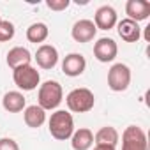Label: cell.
Returning <instances> with one entry per match:
<instances>
[{
	"instance_id": "cell-4",
	"label": "cell",
	"mask_w": 150,
	"mask_h": 150,
	"mask_svg": "<svg viewBox=\"0 0 150 150\" xmlns=\"http://www.w3.org/2000/svg\"><path fill=\"white\" fill-rule=\"evenodd\" d=\"M13 80H14L18 88L30 92V90H35L37 85L41 83V74L32 65H21V67L13 71Z\"/></svg>"
},
{
	"instance_id": "cell-16",
	"label": "cell",
	"mask_w": 150,
	"mask_h": 150,
	"mask_svg": "<svg viewBox=\"0 0 150 150\" xmlns=\"http://www.w3.org/2000/svg\"><path fill=\"white\" fill-rule=\"evenodd\" d=\"M23 118H25V124L32 129H37L41 127L44 122H46V111L37 106V104H32V106H27L25 111H23Z\"/></svg>"
},
{
	"instance_id": "cell-18",
	"label": "cell",
	"mask_w": 150,
	"mask_h": 150,
	"mask_svg": "<svg viewBox=\"0 0 150 150\" xmlns=\"http://www.w3.org/2000/svg\"><path fill=\"white\" fill-rule=\"evenodd\" d=\"M118 131L111 125H104L96 132V145H110V146H117L118 143Z\"/></svg>"
},
{
	"instance_id": "cell-22",
	"label": "cell",
	"mask_w": 150,
	"mask_h": 150,
	"mask_svg": "<svg viewBox=\"0 0 150 150\" xmlns=\"http://www.w3.org/2000/svg\"><path fill=\"white\" fill-rule=\"evenodd\" d=\"M0 150H20V145L13 138H2L0 139Z\"/></svg>"
},
{
	"instance_id": "cell-6",
	"label": "cell",
	"mask_w": 150,
	"mask_h": 150,
	"mask_svg": "<svg viewBox=\"0 0 150 150\" xmlns=\"http://www.w3.org/2000/svg\"><path fill=\"white\" fill-rule=\"evenodd\" d=\"M122 150H148L146 134L138 125H129L122 132Z\"/></svg>"
},
{
	"instance_id": "cell-3",
	"label": "cell",
	"mask_w": 150,
	"mask_h": 150,
	"mask_svg": "<svg viewBox=\"0 0 150 150\" xmlns=\"http://www.w3.org/2000/svg\"><path fill=\"white\" fill-rule=\"evenodd\" d=\"M65 103H67V108L74 113H87L94 108L96 97H94V92L88 88H74L67 94Z\"/></svg>"
},
{
	"instance_id": "cell-17",
	"label": "cell",
	"mask_w": 150,
	"mask_h": 150,
	"mask_svg": "<svg viewBox=\"0 0 150 150\" xmlns=\"http://www.w3.org/2000/svg\"><path fill=\"white\" fill-rule=\"evenodd\" d=\"M2 106L6 111L9 113H18L21 110H25V97L21 92H16V90H11L4 96L2 99Z\"/></svg>"
},
{
	"instance_id": "cell-15",
	"label": "cell",
	"mask_w": 150,
	"mask_h": 150,
	"mask_svg": "<svg viewBox=\"0 0 150 150\" xmlns=\"http://www.w3.org/2000/svg\"><path fill=\"white\" fill-rule=\"evenodd\" d=\"M71 145L74 150H88L94 145V134L90 129L81 127L78 131H74L71 136Z\"/></svg>"
},
{
	"instance_id": "cell-13",
	"label": "cell",
	"mask_w": 150,
	"mask_h": 150,
	"mask_svg": "<svg viewBox=\"0 0 150 150\" xmlns=\"http://www.w3.org/2000/svg\"><path fill=\"white\" fill-rule=\"evenodd\" d=\"M117 30H118V35L125 42H138L139 37H141L139 25L136 21L129 20V18H124L122 21H117Z\"/></svg>"
},
{
	"instance_id": "cell-12",
	"label": "cell",
	"mask_w": 150,
	"mask_h": 150,
	"mask_svg": "<svg viewBox=\"0 0 150 150\" xmlns=\"http://www.w3.org/2000/svg\"><path fill=\"white\" fill-rule=\"evenodd\" d=\"M125 14L132 21H143L150 16V2L146 0H127L125 4Z\"/></svg>"
},
{
	"instance_id": "cell-10",
	"label": "cell",
	"mask_w": 150,
	"mask_h": 150,
	"mask_svg": "<svg viewBox=\"0 0 150 150\" xmlns=\"http://www.w3.org/2000/svg\"><path fill=\"white\" fill-rule=\"evenodd\" d=\"M35 62L41 69H53L58 64V51L51 44H41L35 51Z\"/></svg>"
},
{
	"instance_id": "cell-21",
	"label": "cell",
	"mask_w": 150,
	"mask_h": 150,
	"mask_svg": "<svg viewBox=\"0 0 150 150\" xmlns=\"http://www.w3.org/2000/svg\"><path fill=\"white\" fill-rule=\"evenodd\" d=\"M69 0H46V6L51 9V11H64L69 7Z\"/></svg>"
},
{
	"instance_id": "cell-9",
	"label": "cell",
	"mask_w": 150,
	"mask_h": 150,
	"mask_svg": "<svg viewBox=\"0 0 150 150\" xmlns=\"http://www.w3.org/2000/svg\"><path fill=\"white\" fill-rule=\"evenodd\" d=\"M96 32H97V28L92 20H80L72 25L71 35L76 42H90L96 37Z\"/></svg>"
},
{
	"instance_id": "cell-11",
	"label": "cell",
	"mask_w": 150,
	"mask_h": 150,
	"mask_svg": "<svg viewBox=\"0 0 150 150\" xmlns=\"http://www.w3.org/2000/svg\"><path fill=\"white\" fill-rule=\"evenodd\" d=\"M94 25L99 30H111L117 25V11L111 6H103L96 11Z\"/></svg>"
},
{
	"instance_id": "cell-8",
	"label": "cell",
	"mask_w": 150,
	"mask_h": 150,
	"mask_svg": "<svg viewBox=\"0 0 150 150\" xmlns=\"http://www.w3.org/2000/svg\"><path fill=\"white\" fill-rule=\"evenodd\" d=\"M87 67V60L81 53H69L64 62H62V71L65 76H71V78H76V76H81L83 71Z\"/></svg>"
},
{
	"instance_id": "cell-2",
	"label": "cell",
	"mask_w": 150,
	"mask_h": 150,
	"mask_svg": "<svg viewBox=\"0 0 150 150\" xmlns=\"http://www.w3.org/2000/svg\"><path fill=\"white\" fill-rule=\"evenodd\" d=\"M62 97H64L62 85L58 81L48 80L39 87V94H37V103L39 104L37 106H41L44 111L46 110H55L62 103Z\"/></svg>"
},
{
	"instance_id": "cell-14",
	"label": "cell",
	"mask_w": 150,
	"mask_h": 150,
	"mask_svg": "<svg viewBox=\"0 0 150 150\" xmlns=\"http://www.w3.org/2000/svg\"><path fill=\"white\" fill-rule=\"evenodd\" d=\"M30 60H32V55L23 46H16V48L9 50V53H7V65L13 71L21 65H30Z\"/></svg>"
},
{
	"instance_id": "cell-1",
	"label": "cell",
	"mask_w": 150,
	"mask_h": 150,
	"mask_svg": "<svg viewBox=\"0 0 150 150\" xmlns=\"http://www.w3.org/2000/svg\"><path fill=\"white\" fill-rule=\"evenodd\" d=\"M48 129L51 132V136L58 141H65L72 136L74 132V120L72 115L65 110H57L55 113H51V118L48 122Z\"/></svg>"
},
{
	"instance_id": "cell-20",
	"label": "cell",
	"mask_w": 150,
	"mask_h": 150,
	"mask_svg": "<svg viewBox=\"0 0 150 150\" xmlns=\"http://www.w3.org/2000/svg\"><path fill=\"white\" fill-rule=\"evenodd\" d=\"M14 25L11 23V21H6V20H2L0 21V42H7V41H11L13 37H14Z\"/></svg>"
},
{
	"instance_id": "cell-24",
	"label": "cell",
	"mask_w": 150,
	"mask_h": 150,
	"mask_svg": "<svg viewBox=\"0 0 150 150\" xmlns=\"http://www.w3.org/2000/svg\"><path fill=\"white\" fill-rule=\"evenodd\" d=\"M0 21H2V18H0Z\"/></svg>"
},
{
	"instance_id": "cell-19",
	"label": "cell",
	"mask_w": 150,
	"mask_h": 150,
	"mask_svg": "<svg viewBox=\"0 0 150 150\" xmlns=\"http://www.w3.org/2000/svg\"><path fill=\"white\" fill-rule=\"evenodd\" d=\"M50 35V28L46 23H32L28 28H27V39L34 44H39V42H44Z\"/></svg>"
},
{
	"instance_id": "cell-7",
	"label": "cell",
	"mask_w": 150,
	"mask_h": 150,
	"mask_svg": "<svg viewBox=\"0 0 150 150\" xmlns=\"http://www.w3.org/2000/svg\"><path fill=\"white\" fill-rule=\"evenodd\" d=\"M117 53H118V46H117V42H115L111 37H101V39H97V42L94 44V57H96L99 62L108 64V62L115 60Z\"/></svg>"
},
{
	"instance_id": "cell-23",
	"label": "cell",
	"mask_w": 150,
	"mask_h": 150,
	"mask_svg": "<svg viewBox=\"0 0 150 150\" xmlns=\"http://www.w3.org/2000/svg\"><path fill=\"white\" fill-rule=\"evenodd\" d=\"M94 150H115V146H110V145H96Z\"/></svg>"
},
{
	"instance_id": "cell-5",
	"label": "cell",
	"mask_w": 150,
	"mask_h": 150,
	"mask_svg": "<svg viewBox=\"0 0 150 150\" xmlns=\"http://www.w3.org/2000/svg\"><path fill=\"white\" fill-rule=\"evenodd\" d=\"M131 85V69L125 64H115L108 71V87L113 92H124Z\"/></svg>"
}]
</instances>
